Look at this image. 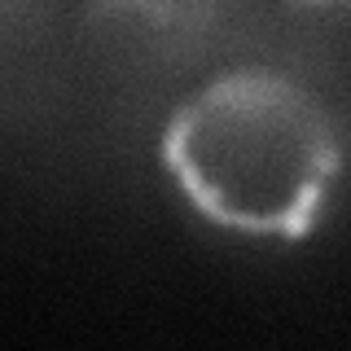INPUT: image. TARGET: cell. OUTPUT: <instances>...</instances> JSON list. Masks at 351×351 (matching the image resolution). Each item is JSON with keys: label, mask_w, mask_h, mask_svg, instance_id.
<instances>
[{"label": "cell", "mask_w": 351, "mask_h": 351, "mask_svg": "<svg viewBox=\"0 0 351 351\" xmlns=\"http://www.w3.org/2000/svg\"><path fill=\"white\" fill-rule=\"evenodd\" d=\"M158 158L202 219L241 237L303 241L338 189L343 136L294 75L233 66L167 114Z\"/></svg>", "instance_id": "obj_1"}, {"label": "cell", "mask_w": 351, "mask_h": 351, "mask_svg": "<svg viewBox=\"0 0 351 351\" xmlns=\"http://www.w3.org/2000/svg\"><path fill=\"white\" fill-rule=\"evenodd\" d=\"M294 5H343V9H351V0H294Z\"/></svg>", "instance_id": "obj_2"}]
</instances>
